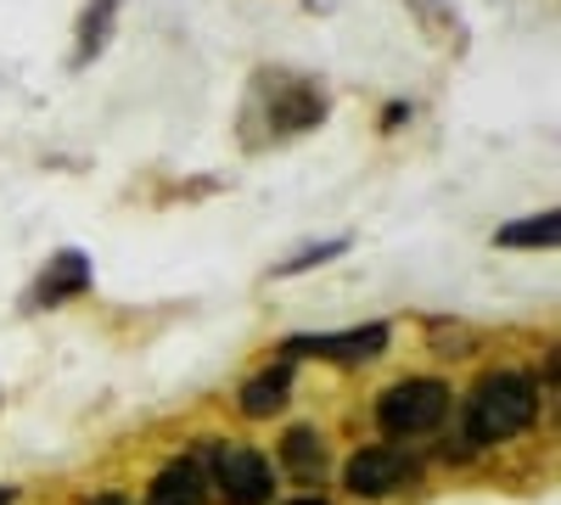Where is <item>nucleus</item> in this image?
Returning <instances> with one entry per match:
<instances>
[{"label":"nucleus","instance_id":"1","mask_svg":"<svg viewBox=\"0 0 561 505\" xmlns=\"http://www.w3.org/2000/svg\"><path fill=\"white\" fill-rule=\"evenodd\" d=\"M539 416V388L523 371H494L466 399V444H500L517 438Z\"/></svg>","mask_w":561,"mask_h":505},{"label":"nucleus","instance_id":"2","mask_svg":"<svg viewBox=\"0 0 561 505\" xmlns=\"http://www.w3.org/2000/svg\"><path fill=\"white\" fill-rule=\"evenodd\" d=\"M259 107H264V129L270 135H304V129H314L325 118V90L314 79H304V73L270 68V73L253 79L248 113H259Z\"/></svg>","mask_w":561,"mask_h":505},{"label":"nucleus","instance_id":"3","mask_svg":"<svg viewBox=\"0 0 561 505\" xmlns=\"http://www.w3.org/2000/svg\"><path fill=\"white\" fill-rule=\"evenodd\" d=\"M444 416H449V388L433 377H404L377 399V422L388 438H421L444 427Z\"/></svg>","mask_w":561,"mask_h":505},{"label":"nucleus","instance_id":"4","mask_svg":"<svg viewBox=\"0 0 561 505\" xmlns=\"http://www.w3.org/2000/svg\"><path fill=\"white\" fill-rule=\"evenodd\" d=\"M203 461H208V483L219 489L225 505H264L275 489V472L259 449L248 444H203Z\"/></svg>","mask_w":561,"mask_h":505},{"label":"nucleus","instance_id":"5","mask_svg":"<svg viewBox=\"0 0 561 505\" xmlns=\"http://www.w3.org/2000/svg\"><path fill=\"white\" fill-rule=\"evenodd\" d=\"M388 354V326H354V332H309V337H287L280 359H332V365H365Z\"/></svg>","mask_w":561,"mask_h":505},{"label":"nucleus","instance_id":"6","mask_svg":"<svg viewBox=\"0 0 561 505\" xmlns=\"http://www.w3.org/2000/svg\"><path fill=\"white\" fill-rule=\"evenodd\" d=\"M410 478H415V467L404 461L399 449H388V444H377V449H359L354 461H348V472H343L348 494H359V500H382V494L404 489Z\"/></svg>","mask_w":561,"mask_h":505},{"label":"nucleus","instance_id":"7","mask_svg":"<svg viewBox=\"0 0 561 505\" xmlns=\"http://www.w3.org/2000/svg\"><path fill=\"white\" fill-rule=\"evenodd\" d=\"M79 292H90V253L68 248V253H57L51 264L39 269V282L28 287L23 309H57V303L79 298Z\"/></svg>","mask_w":561,"mask_h":505},{"label":"nucleus","instance_id":"8","mask_svg":"<svg viewBox=\"0 0 561 505\" xmlns=\"http://www.w3.org/2000/svg\"><path fill=\"white\" fill-rule=\"evenodd\" d=\"M203 500H208V478H203L197 461L163 467V472L152 478V489H147V505H203Z\"/></svg>","mask_w":561,"mask_h":505},{"label":"nucleus","instance_id":"9","mask_svg":"<svg viewBox=\"0 0 561 505\" xmlns=\"http://www.w3.org/2000/svg\"><path fill=\"white\" fill-rule=\"evenodd\" d=\"M287 393H293V365L275 359L270 371H259V377L242 388V416H253V422L275 416V410H287Z\"/></svg>","mask_w":561,"mask_h":505},{"label":"nucleus","instance_id":"10","mask_svg":"<svg viewBox=\"0 0 561 505\" xmlns=\"http://www.w3.org/2000/svg\"><path fill=\"white\" fill-rule=\"evenodd\" d=\"M113 23H118V0H90V7H84V18H79V57H73L79 68L107 51Z\"/></svg>","mask_w":561,"mask_h":505},{"label":"nucleus","instance_id":"11","mask_svg":"<svg viewBox=\"0 0 561 505\" xmlns=\"http://www.w3.org/2000/svg\"><path fill=\"white\" fill-rule=\"evenodd\" d=\"M280 461H287V472L293 478H320L325 472V438L314 433V427H293L287 438H280Z\"/></svg>","mask_w":561,"mask_h":505},{"label":"nucleus","instance_id":"12","mask_svg":"<svg viewBox=\"0 0 561 505\" xmlns=\"http://www.w3.org/2000/svg\"><path fill=\"white\" fill-rule=\"evenodd\" d=\"M556 237H561V219H556V214H534V219H523V225H505L494 242H500V248H556Z\"/></svg>","mask_w":561,"mask_h":505},{"label":"nucleus","instance_id":"13","mask_svg":"<svg viewBox=\"0 0 561 505\" xmlns=\"http://www.w3.org/2000/svg\"><path fill=\"white\" fill-rule=\"evenodd\" d=\"M343 253H348V237H332V242H314V248L293 253L287 264H275V275H304V269H314V264H325V259H343Z\"/></svg>","mask_w":561,"mask_h":505},{"label":"nucleus","instance_id":"14","mask_svg":"<svg viewBox=\"0 0 561 505\" xmlns=\"http://www.w3.org/2000/svg\"><path fill=\"white\" fill-rule=\"evenodd\" d=\"M90 505H129V500H118V494H102V500H90Z\"/></svg>","mask_w":561,"mask_h":505},{"label":"nucleus","instance_id":"15","mask_svg":"<svg viewBox=\"0 0 561 505\" xmlns=\"http://www.w3.org/2000/svg\"><path fill=\"white\" fill-rule=\"evenodd\" d=\"M18 500V489H0V505H12Z\"/></svg>","mask_w":561,"mask_h":505},{"label":"nucleus","instance_id":"16","mask_svg":"<svg viewBox=\"0 0 561 505\" xmlns=\"http://www.w3.org/2000/svg\"><path fill=\"white\" fill-rule=\"evenodd\" d=\"M293 505H325V500H293Z\"/></svg>","mask_w":561,"mask_h":505}]
</instances>
